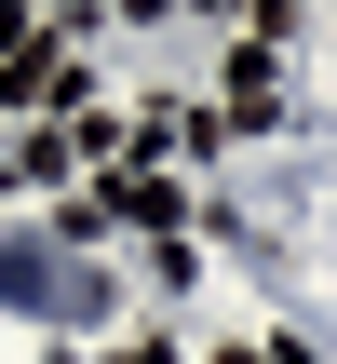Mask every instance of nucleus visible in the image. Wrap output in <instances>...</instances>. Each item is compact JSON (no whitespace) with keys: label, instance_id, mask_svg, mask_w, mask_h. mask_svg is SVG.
<instances>
[{"label":"nucleus","instance_id":"f257e3e1","mask_svg":"<svg viewBox=\"0 0 337 364\" xmlns=\"http://www.w3.org/2000/svg\"><path fill=\"white\" fill-rule=\"evenodd\" d=\"M108 203H122V216H135V230H176V216H189V189H162V176H122V189H108Z\"/></svg>","mask_w":337,"mask_h":364}]
</instances>
